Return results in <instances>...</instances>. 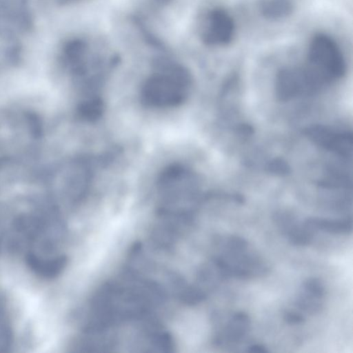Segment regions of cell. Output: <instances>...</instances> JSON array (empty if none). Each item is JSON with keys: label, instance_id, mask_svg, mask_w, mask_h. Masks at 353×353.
Returning a JSON list of instances; mask_svg holds the SVG:
<instances>
[{"label": "cell", "instance_id": "cell-11", "mask_svg": "<svg viewBox=\"0 0 353 353\" xmlns=\"http://www.w3.org/2000/svg\"><path fill=\"white\" fill-rule=\"evenodd\" d=\"M315 231L305 221L297 224L287 235L290 243L296 246H305L312 240Z\"/></svg>", "mask_w": 353, "mask_h": 353}, {"label": "cell", "instance_id": "cell-8", "mask_svg": "<svg viewBox=\"0 0 353 353\" xmlns=\"http://www.w3.org/2000/svg\"><path fill=\"white\" fill-rule=\"evenodd\" d=\"M295 7L294 0H261L258 10L265 19L278 21L290 17Z\"/></svg>", "mask_w": 353, "mask_h": 353}, {"label": "cell", "instance_id": "cell-7", "mask_svg": "<svg viewBox=\"0 0 353 353\" xmlns=\"http://www.w3.org/2000/svg\"><path fill=\"white\" fill-rule=\"evenodd\" d=\"M251 320L244 312H236L225 325L223 337H218L215 342L221 344L223 341L230 343L241 341L250 330Z\"/></svg>", "mask_w": 353, "mask_h": 353}, {"label": "cell", "instance_id": "cell-9", "mask_svg": "<svg viewBox=\"0 0 353 353\" xmlns=\"http://www.w3.org/2000/svg\"><path fill=\"white\" fill-rule=\"evenodd\" d=\"M305 222L316 232L321 230L334 234H345L351 232L352 229L351 219H328L312 217Z\"/></svg>", "mask_w": 353, "mask_h": 353}, {"label": "cell", "instance_id": "cell-17", "mask_svg": "<svg viewBox=\"0 0 353 353\" xmlns=\"http://www.w3.org/2000/svg\"><path fill=\"white\" fill-rule=\"evenodd\" d=\"M269 169L273 172L281 174H285L288 170L286 164L281 161H274L270 163Z\"/></svg>", "mask_w": 353, "mask_h": 353}, {"label": "cell", "instance_id": "cell-4", "mask_svg": "<svg viewBox=\"0 0 353 353\" xmlns=\"http://www.w3.org/2000/svg\"><path fill=\"white\" fill-rule=\"evenodd\" d=\"M306 135L316 144L337 154L351 155L352 137L347 132H339L325 126L316 125L306 130Z\"/></svg>", "mask_w": 353, "mask_h": 353}, {"label": "cell", "instance_id": "cell-5", "mask_svg": "<svg viewBox=\"0 0 353 353\" xmlns=\"http://www.w3.org/2000/svg\"><path fill=\"white\" fill-rule=\"evenodd\" d=\"M235 22L230 13L217 8L210 14V24L206 35L207 42L219 46H227L234 38Z\"/></svg>", "mask_w": 353, "mask_h": 353}, {"label": "cell", "instance_id": "cell-13", "mask_svg": "<svg viewBox=\"0 0 353 353\" xmlns=\"http://www.w3.org/2000/svg\"><path fill=\"white\" fill-rule=\"evenodd\" d=\"M296 305L300 310L309 314H315L321 307L320 299L311 296L304 292L298 296Z\"/></svg>", "mask_w": 353, "mask_h": 353}, {"label": "cell", "instance_id": "cell-15", "mask_svg": "<svg viewBox=\"0 0 353 353\" xmlns=\"http://www.w3.org/2000/svg\"><path fill=\"white\" fill-rule=\"evenodd\" d=\"M275 225L287 236L290 232L298 224L291 214L280 212L274 215Z\"/></svg>", "mask_w": 353, "mask_h": 353}, {"label": "cell", "instance_id": "cell-16", "mask_svg": "<svg viewBox=\"0 0 353 353\" xmlns=\"http://www.w3.org/2000/svg\"><path fill=\"white\" fill-rule=\"evenodd\" d=\"M284 321L289 325H299L304 322V316L294 311H287L283 315Z\"/></svg>", "mask_w": 353, "mask_h": 353}, {"label": "cell", "instance_id": "cell-6", "mask_svg": "<svg viewBox=\"0 0 353 353\" xmlns=\"http://www.w3.org/2000/svg\"><path fill=\"white\" fill-rule=\"evenodd\" d=\"M28 266L37 275L46 279L57 276L66 266L68 259L65 254L43 256L32 251L26 254Z\"/></svg>", "mask_w": 353, "mask_h": 353}, {"label": "cell", "instance_id": "cell-14", "mask_svg": "<svg viewBox=\"0 0 353 353\" xmlns=\"http://www.w3.org/2000/svg\"><path fill=\"white\" fill-rule=\"evenodd\" d=\"M302 289L303 292L319 299H321L325 294L323 283L318 278L307 279L303 283Z\"/></svg>", "mask_w": 353, "mask_h": 353}, {"label": "cell", "instance_id": "cell-18", "mask_svg": "<svg viewBox=\"0 0 353 353\" xmlns=\"http://www.w3.org/2000/svg\"><path fill=\"white\" fill-rule=\"evenodd\" d=\"M246 352H256V353H265L268 352V350L265 345L261 344H253L248 347Z\"/></svg>", "mask_w": 353, "mask_h": 353}, {"label": "cell", "instance_id": "cell-10", "mask_svg": "<svg viewBox=\"0 0 353 353\" xmlns=\"http://www.w3.org/2000/svg\"><path fill=\"white\" fill-rule=\"evenodd\" d=\"M103 109L101 99L97 96H90L79 104L78 114L81 119L92 121L100 118Z\"/></svg>", "mask_w": 353, "mask_h": 353}, {"label": "cell", "instance_id": "cell-1", "mask_svg": "<svg viewBox=\"0 0 353 353\" xmlns=\"http://www.w3.org/2000/svg\"><path fill=\"white\" fill-rule=\"evenodd\" d=\"M307 66L326 85L343 77L347 68L339 45L330 34L321 32L310 39Z\"/></svg>", "mask_w": 353, "mask_h": 353}, {"label": "cell", "instance_id": "cell-12", "mask_svg": "<svg viewBox=\"0 0 353 353\" xmlns=\"http://www.w3.org/2000/svg\"><path fill=\"white\" fill-rule=\"evenodd\" d=\"M12 331L4 310L0 304V352L6 351L12 343Z\"/></svg>", "mask_w": 353, "mask_h": 353}, {"label": "cell", "instance_id": "cell-3", "mask_svg": "<svg viewBox=\"0 0 353 353\" xmlns=\"http://www.w3.org/2000/svg\"><path fill=\"white\" fill-rule=\"evenodd\" d=\"M318 91L305 67L287 68L279 71L276 79V93L281 101Z\"/></svg>", "mask_w": 353, "mask_h": 353}, {"label": "cell", "instance_id": "cell-2", "mask_svg": "<svg viewBox=\"0 0 353 353\" xmlns=\"http://www.w3.org/2000/svg\"><path fill=\"white\" fill-rule=\"evenodd\" d=\"M190 79L184 74H162L149 79L141 89V101L150 108H172L189 95Z\"/></svg>", "mask_w": 353, "mask_h": 353}]
</instances>
